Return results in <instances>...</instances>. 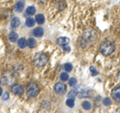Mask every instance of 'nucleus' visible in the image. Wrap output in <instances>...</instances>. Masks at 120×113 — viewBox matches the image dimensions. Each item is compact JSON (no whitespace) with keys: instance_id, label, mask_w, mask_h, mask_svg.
Wrapping results in <instances>:
<instances>
[{"instance_id":"obj_19","label":"nucleus","mask_w":120,"mask_h":113,"mask_svg":"<svg viewBox=\"0 0 120 113\" xmlns=\"http://www.w3.org/2000/svg\"><path fill=\"white\" fill-rule=\"evenodd\" d=\"M77 95V89L76 88H73L71 91L68 93V98H72L74 99V97Z\"/></svg>"},{"instance_id":"obj_15","label":"nucleus","mask_w":120,"mask_h":113,"mask_svg":"<svg viewBox=\"0 0 120 113\" xmlns=\"http://www.w3.org/2000/svg\"><path fill=\"white\" fill-rule=\"evenodd\" d=\"M8 38H9V40L11 41V42H15V41L18 40V35H17L16 32H11L9 34V36H8Z\"/></svg>"},{"instance_id":"obj_3","label":"nucleus","mask_w":120,"mask_h":113,"mask_svg":"<svg viewBox=\"0 0 120 113\" xmlns=\"http://www.w3.org/2000/svg\"><path fill=\"white\" fill-rule=\"evenodd\" d=\"M26 92H27V96L29 97H34L36 96L37 94L39 93V87L38 85L34 82H31V83H29L28 86H27V90H26Z\"/></svg>"},{"instance_id":"obj_12","label":"nucleus","mask_w":120,"mask_h":113,"mask_svg":"<svg viewBox=\"0 0 120 113\" xmlns=\"http://www.w3.org/2000/svg\"><path fill=\"white\" fill-rule=\"evenodd\" d=\"M17 41H18L17 44H18V47L19 48H25L26 46H27V40H26L25 38H20Z\"/></svg>"},{"instance_id":"obj_30","label":"nucleus","mask_w":120,"mask_h":113,"mask_svg":"<svg viewBox=\"0 0 120 113\" xmlns=\"http://www.w3.org/2000/svg\"><path fill=\"white\" fill-rule=\"evenodd\" d=\"M2 92H3V91H2V88H1V87H0V96H1V95H2Z\"/></svg>"},{"instance_id":"obj_29","label":"nucleus","mask_w":120,"mask_h":113,"mask_svg":"<svg viewBox=\"0 0 120 113\" xmlns=\"http://www.w3.org/2000/svg\"><path fill=\"white\" fill-rule=\"evenodd\" d=\"M39 2H41V3H45V2H46V0H39Z\"/></svg>"},{"instance_id":"obj_17","label":"nucleus","mask_w":120,"mask_h":113,"mask_svg":"<svg viewBox=\"0 0 120 113\" xmlns=\"http://www.w3.org/2000/svg\"><path fill=\"white\" fill-rule=\"evenodd\" d=\"M27 45L29 48H34L36 46V40L33 39V38H29L27 40Z\"/></svg>"},{"instance_id":"obj_28","label":"nucleus","mask_w":120,"mask_h":113,"mask_svg":"<svg viewBox=\"0 0 120 113\" xmlns=\"http://www.w3.org/2000/svg\"><path fill=\"white\" fill-rule=\"evenodd\" d=\"M8 95H9V94L6 92V93L4 94V96H3V100H7V99H8Z\"/></svg>"},{"instance_id":"obj_23","label":"nucleus","mask_w":120,"mask_h":113,"mask_svg":"<svg viewBox=\"0 0 120 113\" xmlns=\"http://www.w3.org/2000/svg\"><path fill=\"white\" fill-rule=\"evenodd\" d=\"M72 68H73V67H72V65H71L70 63H66L64 65V69H65L66 72H70V71L72 70Z\"/></svg>"},{"instance_id":"obj_25","label":"nucleus","mask_w":120,"mask_h":113,"mask_svg":"<svg viewBox=\"0 0 120 113\" xmlns=\"http://www.w3.org/2000/svg\"><path fill=\"white\" fill-rule=\"evenodd\" d=\"M103 104L105 105V106H109V105L111 104V100L109 98H104L103 99Z\"/></svg>"},{"instance_id":"obj_10","label":"nucleus","mask_w":120,"mask_h":113,"mask_svg":"<svg viewBox=\"0 0 120 113\" xmlns=\"http://www.w3.org/2000/svg\"><path fill=\"white\" fill-rule=\"evenodd\" d=\"M69 41L70 39L68 37H59V38H57V44L61 45V46H65L69 43Z\"/></svg>"},{"instance_id":"obj_8","label":"nucleus","mask_w":120,"mask_h":113,"mask_svg":"<svg viewBox=\"0 0 120 113\" xmlns=\"http://www.w3.org/2000/svg\"><path fill=\"white\" fill-rule=\"evenodd\" d=\"M111 96L113 97V99L117 102H120V87H117L112 90L111 92Z\"/></svg>"},{"instance_id":"obj_11","label":"nucleus","mask_w":120,"mask_h":113,"mask_svg":"<svg viewBox=\"0 0 120 113\" xmlns=\"http://www.w3.org/2000/svg\"><path fill=\"white\" fill-rule=\"evenodd\" d=\"M43 33H44V30L42 27H37L33 30V35L35 37H41L43 35Z\"/></svg>"},{"instance_id":"obj_31","label":"nucleus","mask_w":120,"mask_h":113,"mask_svg":"<svg viewBox=\"0 0 120 113\" xmlns=\"http://www.w3.org/2000/svg\"><path fill=\"white\" fill-rule=\"evenodd\" d=\"M118 77H119V79H120V72L118 73Z\"/></svg>"},{"instance_id":"obj_22","label":"nucleus","mask_w":120,"mask_h":113,"mask_svg":"<svg viewBox=\"0 0 120 113\" xmlns=\"http://www.w3.org/2000/svg\"><path fill=\"white\" fill-rule=\"evenodd\" d=\"M82 107H83V109H85V110H89V109L91 108V104H90V102H88V101H85V102L82 103Z\"/></svg>"},{"instance_id":"obj_14","label":"nucleus","mask_w":120,"mask_h":113,"mask_svg":"<svg viewBox=\"0 0 120 113\" xmlns=\"http://www.w3.org/2000/svg\"><path fill=\"white\" fill-rule=\"evenodd\" d=\"M35 19H36V22L38 24H43L44 21H45V17H44L43 14H37L36 17H35Z\"/></svg>"},{"instance_id":"obj_5","label":"nucleus","mask_w":120,"mask_h":113,"mask_svg":"<svg viewBox=\"0 0 120 113\" xmlns=\"http://www.w3.org/2000/svg\"><path fill=\"white\" fill-rule=\"evenodd\" d=\"M54 91L57 94H64L66 91V86L62 82H58L54 86Z\"/></svg>"},{"instance_id":"obj_18","label":"nucleus","mask_w":120,"mask_h":113,"mask_svg":"<svg viewBox=\"0 0 120 113\" xmlns=\"http://www.w3.org/2000/svg\"><path fill=\"white\" fill-rule=\"evenodd\" d=\"M26 12H27L28 15H34L36 13V9L33 6H29L27 9H26Z\"/></svg>"},{"instance_id":"obj_6","label":"nucleus","mask_w":120,"mask_h":113,"mask_svg":"<svg viewBox=\"0 0 120 113\" xmlns=\"http://www.w3.org/2000/svg\"><path fill=\"white\" fill-rule=\"evenodd\" d=\"M11 91H12V93L15 94V95H22L24 92V89L20 84H15L11 87Z\"/></svg>"},{"instance_id":"obj_24","label":"nucleus","mask_w":120,"mask_h":113,"mask_svg":"<svg viewBox=\"0 0 120 113\" xmlns=\"http://www.w3.org/2000/svg\"><path fill=\"white\" fill-rule=\"evenodd\" d=\"M90 71H91V75L92 76H96V75H98V71L95 69V67H90Z\"/></svg>"},{"instance_id":"obj_27","label":"nucleus","mask_w":120,"mask_h":113,"mask_svg":"<svg viewBox=\"0 0 120 113\" xmlns=\"http://www.w3.org/2000/svg\"><path fill=\"white\" fill-rule=\"evenodd\" d=\"M63 49H64V51H66V52H67V51L69 52V51L71 50V49H70V47H69V46H67V45H65V46H63Z\"/></svg>"},{"instance_id":"obj_13","label":"nucleus","mask_w":120,"mask_h":113,"mask_svg":"<svg viewBox=\"0 0 120 113\" xmlns=\"http://www.w3.org/2000/svg\"><path fill=\"white\" fill-rule=\"evenodd\" d=\"M19 25H20V19L19 18H17V17L12 18V20H11V26H12L13 28H16Z\"/></svg>"},{"instance_id":"obj_20","label":"nucleus","mask_w":120,"mask_h":113,"mask_svg":"<svg viewBox=\"0 0 120 113\" xmlns=\"http://www.w3.org/2000/svg\"><path fill=\"white\" fill-rule=\"evenodd\" d=\"M60 79H61L62 81H67L69 79L68 73H67V72H62L61 74H60Z\"/></svg>"},{"instance_id":"obj_1","label":"nucleus","mask_w":120,"mask_h":113,"mask_svg":"<svg viewBox=\"0 0 120 113\" xmlns=\"http://www.w3.org/2000/svg\"><path fill=\"white\" fill-rule=\"evenodd\" d=\"M114 49H115L114 43L111 42V41H109V40L103 41L100 45V52L104 56H108V55L112 54L114 52Z\"/></svg>"},{"instance_id":"obj_7","label":"nucleus","mask_w":120,"mask_h":113,"mask_svg":"<svg viewBox=\"0 0 120 113\" xmlns=\"http://www.w3.org/2000/svg\"><path fill=\"white\" fill-rule=\"evenodd\" d=\"M77 96L79 98H83V97H90L91 96V91L87 89H80L79 91H77Z\"/></svg>"},{"instance_id":"obj_9","label":"nucleus","mask_w":120,"mask_h":113,"mask_svg":"<svg viewBox=\"0 0 120 113\" xmlns=\"http://www.w3.org/2000/svg\"><path fill=\"white\" fill-rule=\"evenodd\" d=\"M24 5H25V2L23 1V0H19V1H17L16 4H15V6H14L15 11H16V12H21V11L23 10V8H24Z\"/></svg>"},{"instance_id":"obj_21","label":"nucleus","mask_w":120,"mask_h":113,"mask_svg":"<svg viewBox=\"0 0 120 113\" xmlns=\"http://www.w3.org/2000/svg\"><path fill=\"white\" fill-rule=\"evenodd\" d=\"M66 105L68 107H70V108H72L73 106H74V99H72V98H68L66 100Z\"/></svg>"},{"instance_id":"obj_16","label":"nucleus","mask_w":120,"mask_h":113,"mask_svg":"<svg viewBox=\"0 0 120 113\" xmlns=\"http://www.w3.org/2000/svg\"><path fill=\"white\" fill-rule=\"evenodd\" d=\"M35 24V20L32 19V18H27L26 19V22H25V25L27 26V27H33Z\"/></svg>"},{"instance_id":"obj_26","label":"nucleus","mask_w":120,"mask_h":113,"mask_svg":"<svg viewBox=\"0 0 120 113\" xmlns=\"http://www.w3.org/2000/svg\"><path fill=\"white\" fill-rule=\"evenodd\" d=\"M76 82H77L76 78H70L69 79V85L70 86H74L75 84H76Z\"/></svg>"},{"instance_id":"obj_4","label":"nucleus","mask_w":120,"mask_h":113,"mask_svg":"<svg viewBox=\"0 0 120 113\" xmlns=\"http://www.w3.org/2000/svg\"><path fill=\"white\" fill-rule=\"evenodd\" d=\"M96 38V33L93 29H86L83 33V40L87 42H92Z\"/></svg>"},{"instance_id":"obj_2","label":"nucleus","mask_w":120,"mask_h":113,"mask_svg":"<svg viewBox=\"0 0 120 113\" xmlns=\"http://www.w3.org/2000/svg\"><path fill=\"white\" fill-rule=\"evenodd\" d=\"M34 64L38 67H42L44 65H46L48 62V57L44 53H36L34 58H33Z\"/></svg>"}]
</instances>
